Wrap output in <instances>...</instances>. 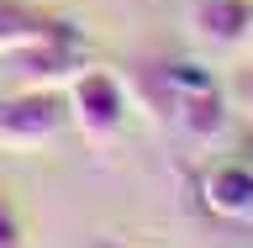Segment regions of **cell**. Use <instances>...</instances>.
<instances>
[{
	"mask_svg": "<svg viewBox=\"0 0 253 248\" xmlns=\"http://www.w3.org/2000/svg\"><path fill=\"white\" fill-rule=\"evenodd\" d=\"M5 69L16 74L21 90H63V85H74V74L90 69L84 63V37H79L74 21H53L47 37H37L27 48H11Z\"/></svg>",
	"mask_w": 253,
	"mask_h": 248,
	"instance_id": "cell-1",
	"label": "cell"
},
{
	"mask_svg": "<svg viewBox=\"0 0 253 248\" xmlns=\"http://www.w3.org/2000/svg\"><path fill=\"white\" fill-rule=\"evenodd\" d=\"M69 122L74 116H69V95L63 90H11V95H0V148L5 153L47 148Z\"/></svg>",
	"mask_w": 253,
	"mask_h": 248,
	"instance_id": "cell-2",
	"label": "cell"
},
{
	"mask_svg": "<svg viewBox=\"0 0 253 248\" xmlns=\"http://www.w3.org/2000/svg\"><path fill=\"white\" fill-rule=\"evenodd\" d=\"M69 116H74V127L84 132V143H95V148L116 143L122 127H126V85L111 74V69H84V74H74V85H69Z\"/></svg>",
	"mask_w": 253,
	"mask_h": 248,
	"instance_id": "cell-3",
	"label": "cell"
},
{
	"mask_svg": "<svg viewBox=\"0 0 253 248\" xmlns=\"http://www.w3.org/2000/svg\"><path fill=\"white\" fill-rule=\"evenodd\" d=\"M190 32L211 48H243L253 37V0H195Z\"/></svg>",
	"mask_w": 253,
	"mask_h": 248,
	"instance_id": "cell-4",
	"label": "cell"
},
{
	"mask_svg": "<svg viewBox=\"0 0 253 248\" xmlns=\"http://www.w3.org/2000/svg\"><path fill=\"white\" fill-rule=\"evenodd\" d=\"M201 196L216 217H253V164L248 158H221L201 180Z\"/></svg>",
	"mask_w": 253,
	"mask_h": 248,
	"instance_id": "cell-5",
	"label": "cell"
},
{
	"mask_svg": "<svg viewBox=\"0 0 253 248\" xmlns=\"http://www.w3.org/2000/svg\"><path fill=\"white\" fill-rule=\"evenodd\" d=\"M179 122H185V132L195 143H211L227 132V100L216 95V85L211 90H195V95H179Z\"/></svg>",
	"mask_w": 253,
	"mask_h": 248,
	"instance_id": "cell-6",
	"label": "cell"
},
{
	"mask_svg": "<svg viewBox=\"0 0 253 248\" xmlns=\"http://www.w3.org/2000/svg\"><path fill=\"white\" fill-rule=\"evenodd\" d=\"M47 32H53V16H37L21 0H0V58L11 48H27L37 37H47Z\"/></svg>",
	"mask_w": 253,
	"mask_h": 248,
	"instance_id": "cell-7",
	"label": "cell"
},
{
	"mask_svg": "<svg viewBox=\"0 0 253 248\" xmlns=\"http://www.w3.org/2000/svg\"><path fill=\"white\" fill-rule=\"evenodd\" d=\"M0 248H27V233H21V217L16 206L0 196Z\"/></svg>",
	"mask_w": 253,
	"mask_h": 248,
	"instance_id": "cell-8",
	"label": "cell"
},
{
	"mask_svg": "<svg viewBox=\"0 0 253 248\" xmlns=\"http://www.w3.org/2000/svg\"><path fill=\"white\" fill-rule=\"evenodd\" d=\"M237 95H243V106H248V116H253V74L243 79V85H237Z\"/></svg>",
	"mask_w": 253,
	"mask_h": 248,
	"instance_id": "cell-9",
	"label": "cell"
},
{
	"mask_svg": "<svg viewBox=\"0 0 253 248\" xmlns=\"http://www.w3.org/2000/svg\"><path fill=\"white\" fill-rule=\"evenodd\" d=\"M95 248H132V243H116V238H106V243H95Z\"/></svg>",
	"mask_w": 253,
	"mask_h": 248,
	"instance_id": "cell-10",
	"label": "cell"
},
{
	"mask_svg": "<svg viewBox=\"0 0 253 248\" xmlns=\"http://www.w3.org/2000/svg\"><path fill=\"white\" fill-rule=\"evenodd\" d=\"M248 164H253V158H248Z\"/></svg>",
	"mask_w": 253,
	"mask_h": 248,
	"instance_id": "cell-11",
	"label": "cell"
}]
</instances>
